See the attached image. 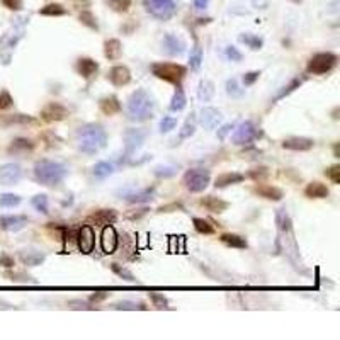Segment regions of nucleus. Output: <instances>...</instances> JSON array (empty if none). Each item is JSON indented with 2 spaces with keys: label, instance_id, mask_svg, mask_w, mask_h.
Segmentation results:
<instances>
[{
  "label": "nucleus",
  "instance_id": "c9c22d12",
  "mask_svg": "<svg viewBox=\"0 0 340 340\" xmlns=\"http://www.w3.org/2000/svg\"><path fill=\"white\" fill-rule=\"evenodd\" d=\"M192 223H194L196 231H199V233H202V235L214 233V227L209 223L208 220H204V218H194V220H192Z\"/></svg>",
  "mask_w": 340,
  "mask_h": 340
},
{
  "label": "nucleus",
  "instance_id": "412c9836",
  "mask_svg": "<svg viewBox=\"0 0 340 340\" xmlns=\"http://www.w3.org/2000/svg\"><path fill=\"white\" fill-rule=\"evenodd\" d=\"M21 175H22V170L17 164H7L0 169V180L3 184H7V186L19 182Z\"/></svg>",
  "mask_w": 340,
  "mask_h": 340
},
{
  "label": "nucleus",
  "instance_id": "6ab92c4d",
  "mask_svg": "<svg viewBox=\"0 0 340 340\" xmlns=\"http://www.w3.org/2000/svg\"><path fill=\"white\" fill-rule=\"evenodd\" d=\"M199 204H201L202 208L208 209V211L218 213V214L225 213L228 208H230V204H228L227 201H223L221 198H216V196H204V198H201Z\"/></svg>",
  "mask_w": 340,
  "mask_h": 340
},
{
  "label": "nucleus",
  "instance_id": "2eb2a0df",
  "mask_svg": "<svg viewBox=\"0 0 340 340\" xmlns=\"http://www.w3.org/2000/svg\"><path fill=\"white\" fill-rule=\"evenodd\" d=\"M75 70H77V73L82 77V79L88 80L99 72V63L95 60H92V58H85L84 57V58H79V60H77Z\"/></svg>",
  "mask_w": 340,
  "mask_h": 340
},
{
  "label": "nucleus",
  "instance_id": "13d9d810",
  "mask_svg": "<svg viewBox=\"0 0 340 340\" xmlns=\"http://www.w3.org/2000/svg\"><path fill=\"white\" fill-rule=\"evenodd\" d=\"M2 3L10 10H21L22 9V0H2Z\"/></svg>",
  "mask_w": 340,
  "mask_h": 340
},
{
  "label": "nucleus",
  "instance_id": "f03ea898",
  "mask_svg": "<svg viewBox=\"0 0 340 340\" xmlns=\"http://www.w3.org/2000/svg\"><path fill=\"white\" fill-rule=\"evenodd\" d=\"M128 117L136 123H143L153 117L155 114V101L153 97L145 90V88H138L135 90L128 99L126 107Z\"/></svg>",
  "mask_w": 340,
  "mask_h": 340
},
{
  "label": "nucleus",
  "instance_id": "5fc2aeb1",
  "mask_svg": "<svg viewBox=\"0 0 340 340\" xmlns=\"http://www.w3.org/2000/svg\"><path fill=\"white\" fill-rule=\"evenodd\" d=\"M258 77H260V72H249L243 75V85L245 87H250V85H254L255 82L258 80Z\"/></svg>",
  "mask_w": 340,
  "mask_h": 340
},
{
  "label": "nucleus",
  "instance_id": "052dcab7",
  "mask_svg": "<svg viewBox=\"0 0 340 340\" xmlns=\"http://www.w3.org/2000/svg\"><path fill=\"white\" fill-rule=\"evenodd\" d=\"M0 264H3V267H14V258L9 255H2L0 257Z\"/></svg>",
  "mask_w": 340,
  "mask_h": 340
},
{
  "label": "nucleus",
  "instance_id": "3c124183",
  "mask_svg": "<svg viewBox=\"0 0 340 340\" xmlns=\"http://www.w3.org/2000/svg\"><path fill=\"white\" fill-rule=\"evenodd\" d=\"M150 299L151 303H153V306H157V308H169V301L167 298L164 296V294H158V293H150Z\"/></svg>",
  "mask_w": 340,
  "mask_h": 340
},
{
  "label": "nucleus",
  "instance_id": "0eeeda50",
  "mask_svg": "<svg viewBox=\"0 0 340 340\" xmlns=\"http://www.w3.org/2000/svg\"><path fill=\"white\" fill-rule=\"evenodd\" d=\"M260 129L255 126L254 121H243L235 126V133L231 135V142L235 145H250L257 138H260Z\"/></svg>",
  "mask_w": 340,
  "mask_h": 340
},
{
  "label": "nucleus",
  "instance_id": "8fccbe9b",
  "mask_svg": "<svg viewBox=\"0 0 340 340\" xmlns=\"http://www.w3.org/2000/svg\"><path fill=\"white\" fill-rule=\"evenodd\" d=\"M9 123L12 124H29V123H36L34 117L26 116V114H14V116L9 117Z\"/></svg>",
  "mask_w": 340,
  "mask_h": 340
},
{
  "label": "nucleus",
  "instance_id": "f3484780",
  "mask_svg": "<svg viewBox=\"0 0 340 340\" xmlns=\"http://www.w3.org/2000/svg\"><path fill=\"white\" fill-rule=\"evenodd\" d=\"M254 192L257 196H260V198L269 199V201H281L284 198L283 189H279L276 186H269V184H264V182H257Z\"/></svg>",
  "mask_w": 340,
  "mask_h": 340
},
{
  "label": "nucleus",
  "instance_id": "ea45409f",
  "mask_svg": "<svg viewBox=\"0 0 340 340\" xmlns=\"http://www.w3.org/2000/svg\"><path fill=\"white\" fill-rule=\"evenodd\" d=\"M189 65H191V68L194 70V72H198V70L201 68V65H202V50L199 46H196L194 50H192V53L189 57Z\"/></svg>",
  "mask_w": 340,
  "mask_h": 340
},
{
  "label": "nucleus",
  "instance_id": "ddd939ff",
  "mask_svg": "<svg viewBox=\"0 0 340 340\" xmlns=\"http://www.w3.org/2000/svg\"><path fill=\"white\" fill-rule=\"evenodd\" d=\"M221 117H223L221 113L214 107H202L201 113H199V123L206 129H214L221 123Z\"/></svg>",
  "mask_w": 340,
  "mask_h": 340
},
{
  "label": "nucleus",
  "instance_id": "72a5a7b5",
  "mask_svg": "<svg viewBox=\"0 0 340 340\" xmlns=\"http://www.w3.org/2000/svg\"><path fill=\"white\" fill-rule=\"evenodd\" d=\"M194 133H196V117H194V114H191V116H187L186 123L182 124V129H180V133H179V140L182 142V140L191 138Z\"/></svg>",
  "mask_w": 340,
  "mask_h": 340
},
{
  "label": "nucleus",
  "instance_id": "bb28decb",
  "mask_svg": "<svg viewBox=\"0 0 340 340\" xmlns=\"http://www.w3.org/2000/svg\"><path fill=\"white\" fill-rule=\"evenodd\" d=\"M187 106V99H186V94H184V90L180 88V85L177 87L175 94L172 95V99H170V111L172 113H179V111H182L184 107Z\"/></svg>",
  "mask_w": 340,
  "mask_h": 340
},
{
  "label": "nucleus",
  "instance_id": "37998d69",
  "mask_svg": "<svg viewBox=\"0 0 340 340\" xmlns=\"http://www.w3.org/2000/svg\"><path fill=\"white\" fill-rule=\"evenodd\" d=\"M21 202V198L16 194H2L0 196V204L3 206V208H14V206H17Z\"/></svg>",
  "mask_w": 340,
  "mask_h": 340
},
{
  "label": "nucleus",
  "instance_id": "f704fd0d",
  "mask_svg": "<svg viewBox=\"0 0 340 340\" xmlns=\"http://www.w3.org/2000/svg\"><path fill=\"white\" fill-rule=\"evenodd\" d=\"M41 16H50V17H55V16H65L66 14V9L60 3H48L44 5L41 10H39Z\"/></svg>",
  "mask_w": 340,
  "mask_h": 340
},
{
  "label": "nucleus",
  "instance_id": "603ef678",
  "mask_svg": "<svg viewBox=\"0 0 340 340\" xmlns=\"http://www.w3.org/2000/svg\"><path fill=\"white\" fill-rule=\"evenodd\" d=\"M325 175L332 180L334 184H340V165H332L325 170Z\"/></svg>",
  "mask_w": 340,
  "mask_h": 340
},
{
  "label": "nucleus",
  "instance_id": "aec40b11",
  "mask_svg": "<svg viewBox=\"0 0 340 340\" xmlns=\"http://www.w3.org/2000/svg\"><path fill=\"white\" fill-rule=\"evenodd\" d=\"M88 221L95 223L97 227H107V225H113L117 221V213L114 209H99L94 214L88 216Z\"/></svg>",
  "mask_w": 340,
  "mask_h": 340
},
{
  "label": "nucleus",
  "instance_id": "680f3d73",
  "mask_svg": "<svg viewBox=\"0 0 340 340\" xmlns=\"http://www.w3.org/2000/svg\"><path fill=\"white\" fill-rule=\"evenodd\" d=\"M107 298V293H94L90 298V303H99V301H104V299Z\"/></svg>",
  "mask_w": 340,
  "mask_h": 340
},
{
  "label": "nucleus",
  "instance_id": "7c9ffc66",
  "mask_svg": "<svg viewBox=\"0 0 340 340\" xmlns=\"http://www.w3.org/2000/svg\"><path fill=\"white\" fill-rule=\"evenodd\" d=\"M28 223L26 216H5L2 218V227L7 230H21L24 225Z\"/></svg>",
  "mask_w": 340,
  "mask_h": 340
},
{
  "label": "nucleus",
  "instance_id": "4be33fe9",
  "mask_svg": "<svg viewBox=\"0 0 340 340\" xmlns=\"http://www.w3.org/2000/svg\"><path fill=\"white\" fill-rule=\"evenodd\" d=\"M245 180V175L240 172H225L220 173V175L214 179V187H228V186H235V184H240Z\"/></svg>",
  "mask_w": 340,
  "mask_h": 340
},
{
  "label": "nucleus",
  "instance_id": "1a4fd4ad",
  "mask_svg": "<svg viewBox=\"0 0 340 340\" xmlns=\"http://www.w3.org/2000/svg\"><path fill=\"white\" fill-rule=\"evenodd\" d=\"M70 116V111L60 102H48L41 109V119L46 123H58Z\"/></svg>",
  "mask_w": 340,
  "mask_h": 340
},
{
  "label": "nucleus",
  "instance_id": "c85d7f7f",
  "mask_svg": "<svg viewBox=\"0 0 340 340\" xmlns=\"http://www.w3.org/2000/svg\"><path fill=\"white\" fill-rule=\"evenodd\" d=\"M92 172H94V177L95 179H107V177L111 175V173L114 172V165L111 164V162H97V164L94 165V170H92Z\"/></svg>",
  "mask_w": 340,
  "mask_h": 340
},
{
  "label": "nucleus",
  "instance_id": "e2e57ef3",
  "mask_svg": "<svg viewBox=\"0 0 340 340\" xmlns=\"http://www.w3.org/2000/svg\"><path fill=\"white\" fill-rule=\"evenodd\" d=\"M208 5H209V0H194L196 9H206Z\"/></svg>",
  "mask_w": 340,
  "mask_h": 340
},
{
  "label": "nucleus",
  "instance_id": "39448f33",
  "mask_svg": "<svg viewBox=\"0 0 340 340\" xmlns=\"http://www.w3.org/2000/svg\"><path fill=\"white\" fill-rule=\"evenodd\" d=\"M337 63L339 57L335 53H332V51H320V53H315L308 60L306 72L313 73V75H325V73L332 72L337 66Z\"/></svg>",
  "mask_w": 340,
  "mask_h": 340
},
{
  "label": "nucleus",
  "instance_id": "de8ad7c7",
  "mask_svg": "<svg viewBox=\"0 0 340 340\" xmlns=\"http://www.w3.org/2000/svg\"><path fill=\"white\" fill-rule=\"evenodd\" d=\"M111 269H113V272H116L117 276L119 277H123V279H126L129 281V283H135V276L131 274V272L128 271V269H124V267H119L117 264H111Z\"/></svg>",
  "mask_w": 340,
  "mask_h": 340
},
{
  "label": "nucleus",
  "instance_id": "9d476101",
  "mask_svg": "<svg viewBox=\"0 0 340 340\" xmlns=\"http://www.w3.org/2000/svg\"><path fill=\"white\" fill-rule=\"evenodd\" d=\"M145 138H146V131H145V129H136V128L128 129V131L124 133V143H126V145H124V146H126V157H131V155L143 145Z\"/></svg>",
  "mask_w": 340,
  "mask_h": 340
},
{
  "label": "nucleus",
  "instance_id": "2f4dec72",
  "mask_svg": "<svg viewBox=\"0 0 340 340\" xmlns=\"http://www.w3.org/2000/svg\"><path fill=\"white\" fill-rule=\"evenodd\" d=\"M31 150H34V143L28 138L14 140L12 145H10V148H9L10 153H21V151H31Z\"/></svg>",
  "mask_w": 340,
  "mask_h": 340
},
{
  "label": "nucleus",
  "instance_id": "49530a36",
  "mask_svg": "<svg viewBox=\"0 0 340 340\" xmlns=\"http://www.w3.org/2000/svg\"><path fill=\"white\" fill-rule=\"evenodd\" d=\"M249 177H252L255 182H264V179H267V177H269V169L267 167L254 169L252 172L249 173Z\"/></svg>",
  "mask_w": 340,
  "mask_h": 340
},
{
  "label": "nucleus",
  "instance_id": "20e7f679",
  "mask_svg": "<svg viewBox=\"0 0 340 340\" xmlns=\"http://www.w3.org/2000/svg\"><path fill=\"white\" fill-rule=\"evenodd\" d=\"M150 70L157 79L164 80V82H169V84H173V85H177V87L182 84V80L186 79V75H187V68L179 63H164V61H158V63L151 65Z\"/></svg>",
  "mask_w": 340,
  "mask_h": 340
},
{
  "label": "nucleus",
  "instance_id": "473e14b6",
  "mask_svg": "<svg viewBox=\"0 0 340 340\" xmlns=\"http://www.w3.org/2000/svg\"><path fill=\"white\" fill-rule=\"evenodd\" d=\"M303 82H305V79H293L289 84L286 85V87H283V90H281L279 94H277L276 97L272 99L271 102H272V104H276L277 101H281V99H284V97H286V95H289L291 92H294V90H296V88L301 87V84H303Z\"/></svg>",
  "mask_w": 340,
  "mask_h": 340
},
{
  "label": "nucleus",
  "instance_id": "a211bd4d",
  "mask_svg": "<svg viewBox=\"0 0 340 340\" xmlns=\"http://www.w3.org/2000/svg\"><path fill=\"white\" fill-rule=\"evenodd\" d=\"M99 109L104 116H114V114L121 113L123 106H121V101L116 95H106L99 101Z\"/></svg>",
  "mask_w": 340,
  "mask_h": 340
},
{
  "label": "nucleus",
  "instance_id": "6e6552de",
  "mask_svg": "<svg viewBox=\"0 0 340 340\" xmlns=\"http://www.w3.org/2000/svg\"><path fill=\"white\" fill-rule=\"evenodd\" d=\"M145 9L157 19L167 21L175 14V2L173 0H145Z\"/></svg>",
  "mask_w": 340,
  "mask_h": 340
},
{
  "label": "nucleus",
  "instance_id": "e433bc0d",
  "mask_svg": "<svg viewBox=\"0 0 340 340\" xmlns=\"http://www.w3.org/2000/svg\"><path fill=\"white\" fill-rule=\"evenodd\" d=\"M227 94L230 95V97H233V99H238V97H242V95L245 94V88L240 87L238 80H236V79H230V80H227Z\"/></svg>",
  "mask_w": 340,
  "mask_h": 340
},
{
  "label": "nucleus",
  "instance_id": "a19ab883",
  "mask_svg": "<svg viewBox=\"0 0 340 340\" xmlns=\"http://www.w3.org/2000/svg\"><path fill=\"white\" fill-rule=\"evenodd\" d=\"M240 41L249 44V48H252V50H260L262 44H264V41H262L258 36H254V34H242L240 36Z\"/></svg>",
  "mask_w": 340,
  "mask_h": 340
},
{
  "label": "nucleus",
  "instance_id": "79ce46f5",
  "mask_svg": "<svg viewBox=\"0 0 340 340\" xmlns=\"http://www.w3.org/2000/svg\"><path fill=\"white\" fill-rule=\"evenodd\" d=\"M109 7L116 12H128L131 7V0H106Z\"/></svg>",
  "mask_w": 340,
  "mask_h": 340
},
{
  "label": "nucleus",
  "instance_id": "cd10ccee",
  "mask_svg": "<svg viewBox=\"0 0 340 340\" xmlns=\"http://www.w3.org/2000/svg\"><path fill=\"white\" fill-rule=\"evenodd\" d=\"M214 95V84L209 82V80H201L199 84V88H198V97L199 101L202 102H209Z\"/></svg>",
  "mask_w": 340,
  "mask_h": 340
},
{
  "label": "nucleus",
  "instance_id": "bf43d9fd",
  "mask_svg": "<svg viewBox=\"0 0 340 340\" xmlns=\"http://www.w3.org/2000/svg\"><path fill=\"white\" fill-rule=\"evenodd\" d=\"M231 129H235V124H225L221 129H218V138L220 140H225L227 138V135H230Z\"/></svg>",
  "mask_w": 340,
  "mask_h": 340
},
{
  "label": "nucleus",
  "instance_id": "393cba45",
  "mask_svg": "<svg viewBox=\"0 0 340 340\" xmlns=\"http://www.w3.org/2000/svg\"><path fill=\"white\" fill-rule=\"evenodd\" d=\"M164 46H165V50H167L169 55H182L184 50H186V43H184L180 38H177V36H173V34L165 36Z\"/></svg>",
  "mask_w": 340,
  "mask_h": 340
},
{
  "label": "nucleus",
  "instance_id": "58836bf2",
  "mask_svg": "<svg viewBox=\"0 0 340 340\" xmlns=\"http://www.w3.org/2000/svg\"><path fill=\"white\" fill-rule=\"evenodd\" d=\"M31 204L34 206L36 211L43 213V214H48L50 211H48V196L46 194H38L32 198Z\"/></svg>",
  "mask_w": 340,
  "mask_h": 340
},
{
  "label": "nucleus",
  "instance_id": "7ed1b4c3",
  "mask_svg": "<svg viewBox=\"0 0 340 340\" xmlns=\"http://www.w3.org/2000/svg\"><path fill=\"white\" fill-rule=\"evenodd\" d=\"M68 170L63 164L55 160H39L34 165V177L39 184L48 187H55L65 180Z\"/></svg>",
  "mask_w": 340,
  "mask_h": 340
},
{
  "label": "nucleus",
  "instance_id": "f257e3e1",
  "mask_svg": "<svg viewBox=\"0 0 340 340\" xmlns=\"http://www.w3.org/2000/svg\"><path fill=\"white\" fill-rule=\"evenodd\" d=\"M107 145V133L101 124L88 123L79 128L77 131V146L82 153L95 155L97 151L106 148Z\"/></svg>",
  "mask_w": 340,
  "mask_h": 340
},
{
  "label": "nucleus",
  "instance_id": "4c0bfd02",
  "mask_svg": "<svg viewBox=\"0 0 340 340\" xmlns=\"http://www.w3.org/2000/svg\"><path fill=\"white\" fill-rule=\"evenodd\" d=\"M80 22H82L84 26H87V28L94 29V31H97L99 29V24H97V19H95V16L90 12V10H82L79 16Z\"/></svg>",
  "mask_w": 340,
  "mask_h": 340
},
{
  "label": "nucleus",
  "instance_id": "a878e982",
  "mask_svg": "<svg viewBox=\"0 0 340 340\" xmlns=\"http://www.w3.org/2000/svg\"><path fill=\"white\" fill-rule=\"evenodd\" d=\"M155 196V189L153 187H148V189H142V191H131V192H126L124 194V199H126L128 202H146V201H151Z\"/></svg>",
  "mask_w": 340,
  "mask_h": 340
},
{
  "label": "nucleus",
  "instance_id": "864d4df0",
  "mask_svg": "<svg viewBox=\"0 0 340 340\" xmlns=\"http://www.w3.org/2000/svg\"><path fill=\"white\" fill-rule=\"evenodd\" d=\"M225 55H227V58L231 61H242V58H243V55L240 53L238 48H235V46H228L227 50H225Z\"/></svg>",
  "mask_w": 340,
  "mask_h": 340
},
{
  "label": "nucleus",
  "instance_id": "4d7b16f0",
  "mask_svg": "<svg viewBox=\"0 0 340 340\" xmlns=\"http://www.w3.org/2000/svg\"><path fill=\"white\" fill-rule=\"evenodd\" d=\"M175 173V169L173 167H157L155 169V175L157 177H170Z\"/></svg>",
  "mask_w": 340,
  "mask_h": 340
},
{
  "label": "nucleus",
  "instance_id": "b1692460",
  "mask_svg": "<svg viewBox=\"0 0 340 340\" xmlns=\"http://www.w3.org/2000/svg\"><path fill=\"white\" fill-rule=\"evenodd\" d=\"M121 53H123V44H121L119 39L113 38V39H107L104 43V55L107 60H111V61L119 60Z\"/></svg>",
  "mask_w": 340,
  "mask_h": 340
},
{
  "label": "nucleus",
  "instance_id": "c03bdc74",
  "mask_svg": "<svg viewBox=\"0 0 340 340\" xmlns=\"http://www.w3.org/2000/svg\"><path fill=\"white\" fill-rule=\"evenodd\" d=\"M14 106V99L12 95L9 94V90H0V111H5V109H10Z\"/></svg>",
  "mask_w": 340,
  "mask_h": 340
},
{
  "label": "nucleus",
  "instance_id": "f8f14e48",
  "mask_svg": "<svg viewBox=\"0 0 340 340\" xmlns=\"http://www.w3.org/2000/svg\"><path fill=\"white\" fill-rule=\"evenodd\" d=\"M77 242H79L80 252H82V254H90L92 250H94V247H95V233H94V230H92L88 225L82 227L79 230V238H77Z\"/></svg>",
  "mask_w": 340,
  "mask_h": 340
},
{
  "label": "nucleus",
  "instance_id": "5701e85b",
  "mask_svg": "<svg viewBox=\"0 0 340 340\" xmlns=\"http://www.w3.org/2000/svg\"><path fill=\"white\" fill-rule=\"evenodd\" d=\"M305 194H306V198H310V199H325V198H328L330 191H328V187L325 186V184L318 182V180H313V182H310L308 186L305 187Z\"/></svg>",
  "mask_w": 340,
  "mask_h": 340
},
{
  "label": "nucleus",
  "instance_id": "423d86ee",
  "mask_svg": "<svg viewBox=\"0 0 340 340\" xmlns=\"http://www.w3.org/2000/svg\"><path fill=\"white\" fill-rule=\"evenodd\" d=\"M211 182L209 170L206 169H189L182 177V186L189 192H202Z\"/></svg>",
  "mask_w": 340,
  "mask_h": 340
},
{
  "label": "nucleus",
  "instance_id": "a18cd8bd",
  "mask_svg": "<svg viewBox=\"0 0 340 340\" xmlns=\"http://www.w3.org/2000/svg\"><path fill=\"white\" fill-rule=\"evenodd\" d=\"M22 260H24V264H28V265H38L44 260V255L39 254V252H31L28 255H22Z\"/></svg>",
  "mask_w": 340,
  "mask_h": 340
},
{
  "label": "nucleus",
  "instance_id": "09e8293b",
  "mask_svg": "<svg viewBox=\"0 0 340 340\" xmlns=\"http://www.w3.org/2000/svg\"><path fill=\"white\" fill-rule=\"evenodd\" d=\"M175 126H177V119H175V117H172V116H164V119L160 121V131L162 133L172 131Z\"/></svg>",
  "mask_w": 340,
  "mask_h": 340
},
{
  "label": "nucleus",
  "instance_id": "6e6d98bb",
  "mask_svg": "<svg viewBox=\"0 0 340 340\" xmlns=\"http://www.w3.org/2000/svg\"><path fill=\"white\" fill-rule=\"evenodd\" d=\"M145 310V306L142 305V303H131V301H124V303H119V305H116V310Z\"/></svg>",
  "mask_w": 340,
  "mask_h": 340
},
{
  "label": "nucleus",
  "instance_id": "dca6fc26",
  "mask_svg": "<svg viewBox=\"0 0 340 340\" xmlns=\"http://www.w3.org/2000/svg\"><path fill=\"white\" fill-rule=\"evenodd\" d=\"M315 146V142L312 138H301V136H293L283 142L284 150H293V151H308Z\"/></svg>",
  "mask_w": 340,
  "mask_h": 340
},
{
  "label": "nucleus",
  "instance_id": "c756f323",
  "mask_svg": "<svg viewBox=\"0 0 340 340\" xmlns=\"http://www.w3.org/2000/svg\"><path fill=\"white\" fill-rule=\"evenodd\" d=\"M221 242L228 247H233V249H247V240L240 235L235 233H225L221 235Z\"/></svg>",
  "mask_w": 340,
  "mask_h": 340
},
{
  "label": "nucleus",
  "instance_id": "4468645a",
  "mask_svg": "<svg viewBox=\"0 0 340 340\" xmlns=\"http://www.w3.org/2000/svg\"><path fill=\"white\" fill-rule=\"evenodd\" d=\"M117 243H119V238H117L116 230H114L113 225H107L101 235V247L104 254H114V250L117 249Z\"/></svg>",
  "mask_w": 340,
  "mask_h": 340
},
{
  "label": "nucleus",
  "instance_id": "9b49d317",
  "mask_svg": "<svg viewBox=\"0 0 340 340\" xmlns=\"http://www.w3.org/2000/svg\"><path fill=\"white\" fill-rule=\"evenodd\" d=\"M107 80L114 85V87H124L131 82V72H129L128 66L124 65H116L109 70L107 73Z\"/></svg>",
  "mask_w": 340,
  "mask_h": 340
}]
</instances>
